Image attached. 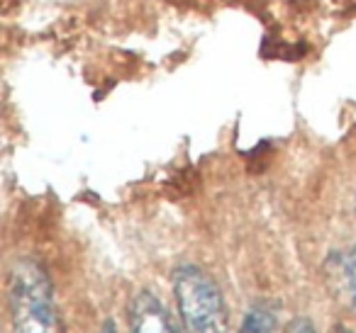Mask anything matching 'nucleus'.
<instances>
[{
    "label": "nucleus",
    "mask_w": 356,
    "mask_h": 333,
    "mask_svg": "<svg viewBox=\"0 0 356 333\" xmlns=\"http://www.w3.org/2000/svg\"><path fill=\"white\" fill-rule=\"evenodd\" d=\"M344 278H346V287H349V294H351V302H354V309H356V248L351 250L344 263Z\"/></svg>",
    "instance_id": "obj_5"
},
{
    "label": "nucleus",
    "mask_w": 356,
    "mask_h": 333,
    "mask_svg": "<svg viewBox=\"0 0 356 333\" xmlns=\"http://www.w3.org/2000/svg\"><path fill=\"white\" fill-rule=\"evenodd\" d=\"M100 333H115L113 323H105V326H103V331H100Z\"/></svg>",
    "instance_id": "obj_7"
},
{
    "label": "nucleus",
    "mask_w": 356,
    "mask_h": 333,
    "mask_svg": "<svg viewBox=\"0 0 356 333\" xmlns=\"http://www.w3.org/2000/svg\"><path fill=\"white\" fill-rule=\"evenodd\" d=\"M283 333H315V328H312V323L307 318H296V321L288 323Z\"/></svg>",
    "instance_id": "obj_6"
},
{
    "label": "nucleus",
    "mask_w": 356,
    "mask_h": 333,
    "mask_svg": "<svg viewBox=\"0 0 356 333\" xmlns=\"http://www.w3.org/2000/svg\"><path fill=\"white\" fill-rule=\"evenodd\" d=\"M337 333H349V331H344V328H339V331H337Z\"/></svg>",
    "instance_id": "obj_8"
},
{
    "label": "nucleus",
    "mask_w": 356,
    "mask_h": 333,
    "mask_svg": "<svg viewBox=\"0 0 356 333\" xmlns=\"http://www.w3.org/2000/svg\"><path fill=\"white\" fill-rule=\"evenodd\" d=\"M276 309H271L266 302H259L244 316L242 333H273L276 331Z\"/></svg>",
    "instance_id": "obj_4"
},
{
    "label": "nucleus",
    "mask_w": 356,
    "mask_h": 333,
    "mask_svg": "<svg viewBox=\"0 0 356 333\" xmlns=\"http://www.w3.org/2000/svg\"><path fill=\"white\" fill-rule=\"evenodd\" d=\"M173 297L188 333H229L225 297L203 268L191 263L176 268Z\"/></svg>",
    "instance_id": "obj_2"
},
{
    "label": "nucleus",
    "mask_w": 356,
    "mask_h": 333,
    "mask_svg": "<svg viewBox=\"0 0 356 333\" xmlns=\"http://www.w3.org/2000/svg\"><path fill=\"white\" fill-rule=\"evenodd\" d=\"M8 309L15 333H59L54 287L37 260L20 258L10 265Z\"/></svg>",
    "instance_id": "obj_1"
},
{
    "label": "nucleus",
    "mask_w": 356,
    "mask_h": 333,
    "mask_svg": "<svg viewBox=\"0 0 356 333\" xmlns=\"http://www.w3.org/2000/svg\"><path fill=\"white\" fill-rule=\"evenodd\" d=\"M129 328L132 333H178L168 309L152 292H139L129 304Z\"/></svg>",
    "instance_id": "obj_3"
}]
</instances>
